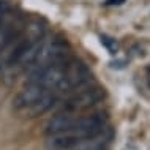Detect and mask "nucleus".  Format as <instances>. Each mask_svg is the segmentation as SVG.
<instances>
[{
    "label": "nucleus",
    "mask_w": 150,
    "mask_h": 150,
    "mask_svg": "<svg viewBox=\"0 0 150 150\" xmlns=\"http://www.w3.org/2000/svg\"><path fill=\"white\" fill-rule=\"evenodd\" d=\"M92 81V71L78 59H63L36 67L27 78V84H36L49 90H71Z\"/></svg>",
    "instance_id": "nucleus-1"
},
{
    "label": "nucleus",
    "mask_w": 150,
    "mask_h": 150,
    "mask_svg": "<svg viewBox=\"0 0 150 150\" xmlns=\"http://www.w3.org/2000/svg\"><path fill=\"white\" fill-rule=\"evenodd\" d=\"M55 104V95L49 88H44L36 84H27L13 100V106L22 117H35L47 112Z\"/></svg>",
    "instance_id": "nucleus-2"
},
{
    "label": "nucleus",
    "mask_w": 150,
    "mask_h": 150,
    "mask_svg": "<svg viewBox=\"0 0 150 150\" xmlns=\"http://www.w3.org/2000/svg\"><path fill=\"white\" fill-rule=\"evenodd\" d=\"M104 95H106V92H104V88H101V87H93V88H88V90H84V92L78 93V95H74L73 98L65 101L63 112H70V114H73V112L84 111V109L100 103V101L104 98Z\"/></svg>",
    "instance_id": "nucleus-3"
},
{
    "label": "nucleus",
    "mask_w": 150,
    "mask_h": 150,
    "mask_svg": "<svg viewBox=\"0 0 150 150\" xmlns=\"http://www.w3.org/2000/svg\"><path fill=\"white\" fill-rule=\"evenodd\" d=\"M100 41L111 55H115L119 52V43L115 41V38H112L109 35H100Z\"/></svg>",
    "instance_id": "nucleus-4"
},
{
    "label": "nucleus",
    "mask_w": 150,
    "mask_h": 150,
    "mask_svg": "<svg viewBox=\"0 0 150 150\" xmlns=\"http://www.w3.org/2000/svg\"><path fill=\"white\" fill-rule=\"evenodd\" d=\"M125 2H127V0H106V2H104V5H106V6H114V5H123Z\"/></svg>",
    "instance_id": "nucleus-5"
},
{
    "label": "nucleus",
    "mask_w": 150,
    "mask_h": 150,
    "mask_svg": "<svg viewBox=\"0 0 150 150\" xmlns=\"http://www.w3.org/2000/svg\"><path fill=\"white\" fill-rule=\"evenodd\" d=\"M145 78H147V86H149V88H150V65L145 68Z\"/></svg>",
    "instance_id": "nucleus-6"
}]
</instances>
